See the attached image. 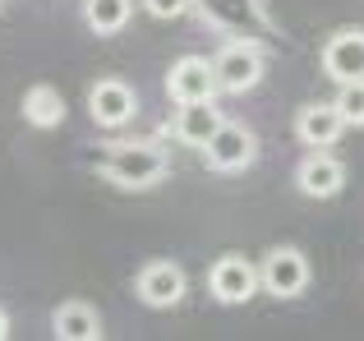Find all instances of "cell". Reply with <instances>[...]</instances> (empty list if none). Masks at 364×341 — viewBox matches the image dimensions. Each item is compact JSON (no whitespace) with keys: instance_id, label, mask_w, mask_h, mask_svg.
Instances as JSON below:
<instances>
[{"instance_id":"cell-1","label":"cell","mask_w":364,"mask_h":341,"mask_svg":"<svg viewBox=\"0 0 364 341\" xmlns=\"http://www.w3.org/2000/svg\"><path fill=\"white\" fill-rule=\"evenodd\" d=\"M171 170V153L152 139H134V144H111L102 157V175L120 189H152L161 185Z\"/></svg>"},{"instance_id":"cell-2","label":"cell","mask_w":364,"mask_h":341,"mask_svg":"<svg viewBox=\"0 0 364 341\" xmlns=\"http://www.w3.org/2000/svg\"><path fill=\"white\" fill-rule=\"evenodd\" d=\"M213 70H217V83H222V92H231V97H240V92H254L258 83H263L267 74V51L258 42H226L222 51L213 55Z\"/></svg>"},{"instance_id":"cell-3","label":"cell","mask_w":364,"mask_h":341,"mask_svg":"<svg viewBox=\"0 0 364 341\" xmlns=\"http://www.w3.org/2000/svg\"><path fill=\"white\" fill-rule=\"evenodd\" d=\"M198 153H203L208 170L235 175V170H249V166L258 162V139H254V129H249V125H240V120H226V125L217 129Z\"/></svg>"},{"instance_id":"cell-4","label":"cell","mask_w":364,"mask_h":341,"mask_svg":"<svg viewBox=\"0 0 364 341\" xmlns=\"http://www.w3.org/2000/svg\"><path fill=\"white\" fill-rule=\"evenodd\" d=\"M258 277H263V291L277 300H295L309 286V259H304L295 244H272L258 263Z\"/></svg>"},{"instance_id":"cell-5","label":"cell","mask_w":364,"mask_h":341,"mask_svg":"<svg viewBox=\"0 0 364 341\" xmlns=\"http://www.w3.org/2000/svg\"><path fill=\"white\" fill-rule=\"evenodd\" d=\"M258 291H263V277H258V268L245 254H222V259L208 268V296H213L217 305H245Z\"/></svg>"},{"instance_id":"cell-6","label":"cell","mask_w":364,"mask_h":341,"mask_svg":"<svg viewBox=\"0 0 364 341\" xmlns=\"http://www.w3.org/2000/svg\"><path fill=\"white\" fill-rule=\"evenodd\" d=\"M185 291H189V277H185V268L171 263V259L143 263L139 277H134V296L148 309H176L180 300H185Z\"/></svg>"},{"instance_id":"cell-7","label":"cell","mask_w":364,"mask_h":341,"mask_svg":"<svg viewBox=\"0 0 364 341\" xmlns=\"http://www.w3.org/2000/svg\"><path fill=\"white\" fill-rule=\"evenodd\" d=\"M217 92H222V83H217V70L208 55H180L166 70V97L176 107L180 102H213Z\"/></svg>"},{"instance_id":"cell-8","label":"cell","mask_w":364,"mask_h":341,"mask_svg":"<svg viewBox=\"0 0 364 341\" xmlns=\"http://www.w3.org/2000/svg\"><path fill=\"white\" fill-rule=\"evenodd\" d=\"M88 111L102 129H120L139 116V92L129 88L124 79H97L88 88Z\"/></svg>"},{"instance_id":"cell-9","label":"cell","mask_w":364,"mask_h":341,"mask_svg":"<svg viewBox=\"0 0 364 341\" xmlns=\"http://www.w3.org/2000/svg\"><path fill=\"white\" fill-rule=\"evenodd\" d=\"M295 185L304 198H337L346 189V162L332 157L328 148H309V157L295 166Z\"/></svg>"},{"instance_id":"cell-10","label":"cell","mask_w":364,"mask_h":341,"mask_svg":"<svg viewBox=\"0 0 364 341\" xmlns=\"http://www.w3.org/2000/svg\"><path fill=\"white\" fill-rule=\"evenodd\" d=\"M323 74L332 83L364 79V28H341L323 42Z\"/></svg>"},{"instance_id":"cell-11","label":"cell","mask_w":364,"mask_h":341,"mask_svg":"<svg viewBox=\"0 0 364 341\" xmlns=\"http://www.w3.org/2000/svg\"><path fill=\"white\" fill-rule=\"evenodd\" d=\"M341 129H346V120H341L337 102H309V107L295 111V139L304 148H332L341 139Z\"/></svg>"},{"instance_id":"cell-12","label":"cell","mask_w":364,"mask_h":341,"mask_svg":"<svg viewBox=\"0 0 364 341\" xmlns=\"http://www.w3.org/2000/svg\"><path fill=\"white\" fill-rule=\"evenodd\" d=\"M226 125V116L217 111V97L213 102H180L176 107V120H171V134L189 148H203L217 129Z\"/></svg>"},{"instance_id":"cell-13","label":"cell","mask_w":364,"mask_h":341,"mask_svg":"<svg viewBox=\"0 0 364 341\" xmlns=\"http://www.w3.org/2000/svg\"><path fill=\"white\" fill-rule=\"evenodd\" d=\"M51 328L60 341H97L102 337V314L83 300H65L60 309L51 314Z\"/></svg>"},{"instance_id":"cell-14","label":"cell","mask_w":364,"mask_h":341,"mask_svg":"<svg viewBox=\"0 0 364 341\" xmlns=\"http://www.w3.org/2000/svg\"><path fill=\"white\" fill-rule=\"evenodd\" d=\"M23 120L33 129H55L65 120V97L51 83H33V88L23 92Z\"/></svg>"},{"instance_id":"cell-15","label":"cell","mask_w":364,"mask_h":341,"mask_svg":"<svg viewBox=\"0 0 364 341\" xmlns=\"http://www.w3.org/2000/svg\"><path fill=\"white\" fill-rule=\"evenodd\" d=\"M134 18V0H83V23L97 37H116L129 28Z\"/></svg>"},{"instance_id":"cell-16","label":"cell","mask_w":364,"mask_h":341,"mask_svg":"<svg viewBox=\"0 0 364 341\" xmlns=\"http://www.w3.org/2000/svg\"><path fill=\"white\" fill-rule=\"evenodd\" d=\"M337 111H341V120H346V129H360L364 125V79L355 83H337Z\"/></svg>"},{"instance_id":"cell-17","label":"cell","mask_w":364,"mask_h":341,"mask_svg":"<svg viewBox=\"0 0 364 341\" xmlns=\"http://www.w3.org/2000/svg\"><path fill=\"white\" fill-rule=\"evenodd\" d=\"M143 9H148L152 18H180L194 9V0H143Z\"/></svg>"},{"instance_id":"cell-18","label":"cell","mask_w":364,"mask_h":341,"mask_svg":"<svg viewBox=\"0 0 364 341\" xmlns=\"http://www.w3.org/2000/svg\"><path fill=\"white\" fill-rule=\"evenodd\" d=\"M5 337H9V314L0 309V341H5Z\"/></svg>"},{"instance_id":"cell-19","label":"cell","mask_w":364,"mask_h":341,"mask_svg":"<svg viewBox=\"0 0 364 341\" xmlns=\"http://www.w3.org/2000/svg\"><path fill=\"white\" fill-rule=\"evenodd\" d=\"M0 5H5V0H0Z\"/></svg>"}]
</instances>
